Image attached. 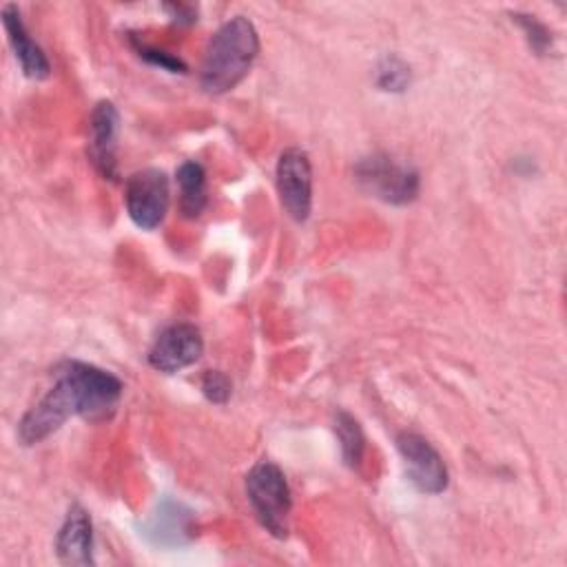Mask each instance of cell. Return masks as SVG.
I'll use <instances>...</instances> for the list:
<instances>
[{
    "label": "cell",
    "mask_w": 567,
    "mask_h": 567,
    "mask_svg": "<svg viewBox=\"0 0 567 567\" xmlns=\"http://www.w3.org/2000/svg\"><path fill=\"white\" fill-rule=\"evenodd\" d=\"M177 186H179V208L184 217L195 219L202 215L206 206V173L199 162L188 159L177 168Z\"/></svg>",
    "instance_id": "4fadbf2b"
},
{
    "label": "cell",
    "mask_w": 567,
    "mask_h": 567,
    "mask_svg": "<svg viewBox=\"0 0 567 567\" xmlns=\"http://www.w3.org/2000/svg\"><path fill=\"white\" fill-rule=\"evenodd\" d=\"M334 432L337 439L341 443V454L343 461L350 467H357L363 458V450H365V436L363 430L359 425V421L354 416H350L348 412H339L334 419Z\"/></svg>",
    "instance_id": "5bb4252c"
},
{
    "label": "cell",
    "mask_w": 567,
    "mask_h": 567,
    "mask_svg": "<svg viewBox=\"0 0 567 567\" xmlns=\"http://www.w3.org/2000/svg\"><path fill=\"white\" fill-rule=\"evenodd\" d=\"M2 24H4V31L9 35V42L13 47V53L20 62L24 75H29L33 80L47 78L51 71V64H49L44 51L33 42V38L24 29V22H22L16 4L2 7Z\"/></svg>",
    "instance_id": "8fae6325"
},
{
    "label": "cell",
    "mask_w": 567,
    "mask_h": 567,
    "mask_svg": "<svg viewBox=\"0 0 567 567\" xmlns=\"http://www.w3.org/2000/svg\"><path fill=\"white\" fill-rule=\"evenodd\" d=\"M257 53L259 35L255 24L244 16L226 20L210 38L202 60L199 82L204 91L219 95L235 89L250 71Z\"/></svg>",
    "instance_id": "7a4b0ae2"
},
{
    "label": "cell",
    "mask_w": 567,
    "mask_h": 567,
    "mask_svg": "<svg viewBox=\"0 0 567 567\" xmlns=\"http://www.w3.org/2000/svg\"><path fill=\"white\" fill-rule=\"evenodd\" d=\"M122 396V381L84 361H66L58 370L53 388L27 410L18 425L20 441L40 443L58 432L66 419L82 416L97 421L109 416Z\"/></svg>",
    "instance_id": "6da1fadb"
},
{
    "label": "cell",
    "mask_w": 567,
    "mask_h": 567,
    "mask_svg": "<svg viewBox=\"0 0 567 567\" xmlns=\"http://www.w3.org/2000/svg\"><path fill=\"white\" fill-rule=\"evenodd\" d=\"M204 350L202 332L193 323H173L164 328L148 350V363L166 374L193 365Z\"/></svg>",
    "instance_id": "ba28073f"
},
{
    "label": "cell",
    "mask_w": 567,
    "mask_h": 567,
    "mask_svg": "<svg viewBox=\"0 0 567 567\" xmlns=\"http://www.w3.org/2000/svg\"><path fill=\"white\" fill-rule=\"evenodd\" d=\"M246 494L259 518V523L277 538H284L288 532L290 514V487L284 472L272 461H259L246 474Z\"/></svg>",
    "instance_id": "3957f363"
},
{
    "label": "cell",
    "mask_w": 567,
    "mask_h": 567,
    "mask_svg": "<svg viewBox=\"0 0 567 567\" xmlns=\"http://www.w3.org/2000/svg\"><path fill=\"white\" fill-rule=\"evenodd\" d=\"M354 175L361 188L390 204L412 202L419 193V173L408 164L394 162L390 155L363 157L354 166Z\"/></svg>",
    "instance_id": "277c9868"
},
{
    "label": "cell",
    "mask_w": 567,
    "mask_h": 567,
    "mask_svg": "<svg viewBox=\"0 0 567 567\" xmlns=\"http://www.w3.org/2000/svg\"><path fill=\"white\" fill-rule=\"evenodd\" d=\"M277 193L284 210L295 221H306L312 210V164L306 151L286 148L275 168Z\"/></svg>",
    "instance_id": "8992f818"
},
{
    "label": "cell",
    "mask_w": 567,
    "mask_h": 567,
    "mask_svg": "<svg viewBox=\"0 0 567 567\" xmlns=\"http://www.w3.org/2000/svg\"><path fill=\"white\" fill-rule=\"evenodd\" d=\"M168 11H173V16H184V22H193L195 20V11L193 7H184V4H166Z\"/></svg>",
    "instance_id": "d6986e66"
},
{
    "label": "cell",
    "mask_w": 567,
    "mask_h": 567,
    "mask_svg": "<svg viewBox=\"0 0 567 567\" xmlns=\"http://www.w3.org/2000/svg\"><path fill=\"white\" fill-rule=\"evenodd\" d=\"M135 49H137L140 58H144L146 62H151L155 66H162L171 73H184L186 71V64L179 58H175L166 51H159V49H153V47H146V44H137V42H135Z\"/></svg>",
    "instance_id": "ac0fdd59"
},
{
    "label": "cell",
    "mask_w": 567,
    "mask_h": 567,
    "mask_svg": "<svg viewBox=\"0 0 567 567\" xmlns=\"http://www.w3.org/2000/svg\"><path fill=\"white\" fill-rule=\"evenodd\" d=\"M399 454L405 463L408 481L423 494H441L447 487V467L427 439L414 432L396 436Z\"/></svg>",
    "instance_id": "52a82bcc"
},
{
    "label": "cell",
    "mask_w": 567,
    "mask_h": 567,
    "mask_svg": "<svg viewBox=\"0 0 567 567\" xmlns=\"http://www.w3.org/2000/svg\"><path fill=\"white\" fill-rule=\"evenodd\" d=\"M144 534L157 545H182L193 536L190 512L184 509L179 503L164 501L146 520Z\"/></svg>",
    "instance_id": "7c38bea8"
},
{
    "label": "cell",
    "mask_w": 567,
    "mask_h": 567,
    "mask_svg": "<svg viewBox=\"0 0 567 567\" xmlns=\"http://www.w3.org/2000/svg\"><path fill=\"white\" fill-rule=\"evenodd\" d=\"M126 213L142 230L157 228L168 210L171 188L168 177L159 168H144L126 179L124 188Z\"/></svg>",
    "instance_id": "5b68a950"
},
{
    "label": "cell",
    "mask_w": 567,
    "mask_h": 567,
    "mask_svg": "<svg viewBox=\"0 0 567 567\" xmlns=\"http://www.w3.org/2000/svg\"><path fill=\"white\" fill-rule=\"evenodd\" d=\"M55 551L64 565L93 563V527L82 505H71L55 536Z\"/></svg>",
    "instance_id": "30bf717a"
},
{
    "label": "cell",
    "mask_w": 567,
    "mask_h": 567,
    "mask_svg": "<svg viewBox=\"0 0 567 567\" xmlns=\"http://www.w3.org/2000/svg\"><path fill=\"white\" fill-rule=\"evenodd\" d=\"M117 131H120V113H117L115 104L109 100L97 102L89 117L86 155H89L91 164L95 166V171L106 179L117 177V159H115Z\"/></svg>",
    "instance_id": "9c48e42d"
},
{
    "label": "cell",
    "mask_w": 567,
    "mask_h": 567,
    "mask_svg": "<svg viewBox=\"0 0 567 567\" xmlns=\"http://www.w3.org/2000/svg\"><path fill=\"white\" fill-rule=\"evenodd\" d=\"M202 392L213 403H226L230 396V379L219 370H208L202 379Z\"/></svg>",
    "instance_id": "e0dca14e"
},
{
    "label": "cell",
    "mask_w": 567,
    "mask_h": 567,
    "mask_svg": "<svg viewBox=\"0 0 567 567\" xmlns=\"http://www.w3.org/2000/svg\"><path fill=\"white\" fill-rule=\"evenodd\" d=\"M377 84L383 91H403L410 84V69L399 58H385L379 64Z\"/></svg>",
    "instance_id": "9a60e30c"
},
{
    "label": "cell",
    "mask_w": 567,
    "mask_h": 567,
    "mask_svg": "<svg viewBox=\"0 0 567 567\" xmlns=\"http://www.w3.org/2000/svg\"><path fill=\"white\" fill-rule=\"evenodd\" d=\"M525 31L527 35V42L529 47L536 51V53H545V49L551 44V38L547 33V29L534 18V16H523V13H514L512 16Z\"/></svg>",
    "instance_id": "2e32d148"
}]
</instances>
